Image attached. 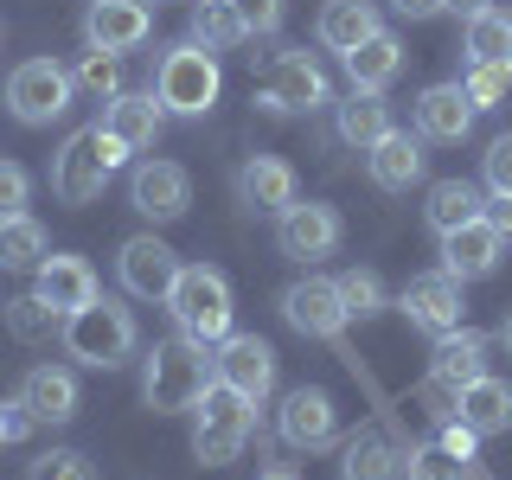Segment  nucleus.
Segmentation results:
<instances>
[{
    "mask_svg": "<svg viewBox=\"0 0 512 480\" xmlns=\"http://www.w3.org/2000/svg\"><path fill=\"white\" fill-rule=\"evenodd\" d=\"M455 416L474 429V436H506V429H512V384L493 378V372H480L474 384H461Z\"/></svg>",
    "mask_w": 512,
    "mask_h": 480,
    "instance_id": "23",
    "label": "nucleus"
},
{
    "mask_svg": "<svg viewBox=\"0 0 512 480\" xmlns=\"http://www.w3.org/2000/svg\"><path fill=\"white\" fill-rule=\"evenodd\" d=\"M32 276H39L32 295H39L45 308H58V314H77V308H90V301L103 295V282H96V269L84 263V256H45Z\"/></svg>",
    "mask_w": 512,
    "mask_h": 480,
    "instance_id": "17",
    "label": "nucleus"
},
{
    "mask_svg": "<svg viewBox=\"0 0 512 480\" xmlns=\"http://www.w3.org/2000/svg\"><path fill=\"white\" fill-rule=\"evenodd\" d=\"M167 308H173V327H180L186 340L218 346L224 333H231V282H224L218 269H205V263H192V269L180 263V282H173Z\"/></svg>",
    "mask_w": 512,
    "mask_h": 480,
    "instance_id": "5",
    "label": "nucleus"
},
{
    "mask_svg": "<svg viewBox=\"0 0 512 480\" xmlns=\"http://www.w3.org/2000/svg\"><path fill=\"white\" fill-rule=\"evenodd\" d=\"M160 122H167V109H160L154 90H122V96H109V116H103V128L122 141L128 154H135V148H154Z\"/></svg>",
    "mask_w": 512,
    "mask_h": 480,
    "instance_id": "22",
    "label": "nucleus"
},
{
    "mask_svg": "<svg viewBox=\"0 0 512 480\" xmlns=\"http://www.w3.org/2000/svg\"><path fill=\"white\" fill-rule=\"evenodd\" d=\"M480 212H487V199H480V186H468V180H436V186H429V205H423V218H429L436 237L474 224Z\"/></svg>",
    "mask_w": 512,
    "mask_h": 480,
    "instance_id": "30",
    "label": "nucleus"
},
{
    "mask_svg": "<svg viewBox=\"0 0 512 480\" xmlns=\"http://www.w3.org/2000/svg\"><path fill=\"white\" fill-rule=\"evenodd\" d=\"M423 135H384L378 148H365V167H372V186H384V192H410L416 180H423Z\"/></svg>",
    "mask_w": 512,
    "mask_h": 480,
    "instance_id": "24",
    "label": "nucleus"
},
{
    "mask_svg": "<svg viewBox=\"0 0 512 480\" xmlns=\"http://www.w3.org/2000/svg\"><path fill=\"white\" fill-rule=\"evenodd\" d=\"M148 26H154V13H148V0H90V13H84V45L90 52H135L141 39H148Z\"/></svg>",
    "mask_w": 512,
    "mask_h": 480,
    "instance_id": "13",
    "label": "nucleus"
},
{
    "mask_svg": "<svg viewBox=\"0 0 512 480\" xmlns=\"http://www.w3.org/2000/svg\"><path fill=\"white\" fill-rule=\"evenodd\" d=\"M199 429H192V455L205 461V468H224V461H237L244 455V442H250V429H256V404L250 397H237L231 384H205V397L199 404Z\"/></svg>",
    "mask_w": 512,
    "mask_h": 480,
    "instance_id": "4",
    "label": "nucleus"
},
{
    "mask_svg": "<svg viewBox=\"0 0 512 480\" xmlns=\"http://www.w3.org/2000/svg\"><path fill=\"white\" fill-rule=\"evenodd\" d=\"M122 160H128V148L109 135L103 122H90V128H77V135L58 148V160H52V192H58L64 205H90V199H103L109 173H116Z\"/></svg>",
    "mask_w": 512,
    "mask_h": 480,
    "instance_id": "2",
    "label": "nucleus"
},
{
    "mask_svg": "<svg viewBox=\"0 0 512 480\" xmlns=\"http://www.w3.org/2000/svg\"><path fill=\"white\" fill-rule=\"evenodd\" d=\"M135 314L116 308V301H103L96 295L90 308H77V314H64V352H71L77 365H90V372H116V365L135 352Z\"/></svg>",
    "mask_w": 512,
    "mask_h": 480,
    "instance_id": "3",
    "label": "nucleus"
},
{
    "mask_svg": "<svg viewBox=\"0 0 512 480\" xmlns=\"http://www.w3.org/2000/svg\"><path fill=\"white\" fill-rule=\"evenodd\" d=\"M282 314H288V327L295 333H308V340H340L346 333V308H340V288L333 282H320V276H308V282H295L282 295Z\"/></svg>",
    "mask_w": 512,
    "mask_h": 480,
    "instance_id": "15",
    "label": "nucleus"
},
{
    "mask_svg": "<svg viewBox=\"0 0 512 480\" xmlns=\"http://www.w3.org/2000/svg\"><path fill=\"white\" fill-rule=\"evenodd\" d=\"M391 135V103H384V90H352L340 103V141H352V148H378V141Z\"/></svg>",
    "mask_w": 512,
    "mask_h": 480,
    "instance_id": "29",
    "label": "nucleus"
},
{
    "mask_svg": "<svg viewBox=\"0 0 512 480\" xmlns=\"http://www.w3.org/2000/svg\"><path fill=\"white\" fill-rule=\"evenodd\" d=\"M237 199L250 205V212H282V205H295V167L276 154H250L244 167H237Z\"/></svg>",
    "mask_w": 512,
    "mask_h": 480,
    "instance_id": "21",
    "label": "nucleus"
},
{
    "mask_svg": "<svg viewBox=\"0 0 512 480\" xmlns=\"http://www.w3.org/2000/svg\"><path fill=\"white\" fill-rule=\"evenodd\" d=\"M461 90H468L474 109H493V103L512 90V71H506V64H474V71L461 77Z\"/></svg>",
    "mask_w": 512,
    "mask_h": 480,
    "instance_id": "38",
    "label": "nucleus"
},
{
    "mask_svg": "<svg viewBox=\"0 0 512 480\" xmlns=\"http://www.w3.org/2000/svg\"><path fill=\"white\" fill-rule=\"evenodd\" d=\"M340 480H404V448L384 436V429H359V436L346 442Z\"/></svg>",
    "mask_w": 512,
    "mask_h": 480,
    "instance_id": "25",
    "label": "nucleus"
},
{
    "mask_svg": "<svg viewBox=\"0 0 512 480\" xmlns=\"http://www.w3.org/2000/svg\"><path fill=\"white\" fill-rule=\"evenodd\" d=\"M192 39H199L205 52H231V45H244L250 32H244L231 0H199V7H192Z\"/></svg>",
    "mask_w": 512,
    "mask_h": 480,
    "instance_id": "32",
    "label": "nucleus"
},
{
    "mask_svg": "<svg viewBox=\"0 0 512 480\" xmlns=\"http://www.w3.org/2000/svg\"><path fill=\"white\" fill-rule=\"evenodd\" d=\"M128 199H135L141 218L173 224L186 212V199H192V180H186V167H173V160H141V167L128 173Z\"/></svg>",
    "mask_w": 512,
    "mask_h": 480,
    "instance_id": "14",
    "label": "nucleus"
},
{
    "mask_svg": "<svg viewBox=\"0 0 512 480\" xmlns=\"http://www.w3.org/2000/svg\"><path fill=\"white\" fill-rule=\"evenodd\" d=\"M276 423H282V442L288 448H327L333 429H340V416H333V397L320 391V384H301V391L282 397Z\"/></svg>",
    "mask_w": 512,
    "mask_h": 480,
    "instance_id": "16",
    "label": "nucleus"
},
{
    "mask_svg": "<svg viewBox=\"0 0 512 480\" xmlns=\"http://www.w3.org/2000/svg\"><path fill=\"white\" fill-rule=\"evenodd\" d=\"M448 7H461V13H480V7H487V0H448Z\"/></svg>",
    "mask_w": 512,
    "mask_h": 480,
    "instance_id": "47",
    "label": "nucleus"
},
{
    "mask_svg": "<svg viewBox=\"0 0 512 480\" xmlns=\"http://www.w3.org/2000/svg\"><path fill=\"white\" fill-rule=\"evenodd\" d=\"M20 404L32 423H71L77 416V378L64 365H32L20 378Z\"/></svg>",
    "mask_w": 512,
    "mask_h": 480,
    "instance_id": "20",
    "label": "nucleus"
},
{
    "mask_svg": "<svg viewBox=\"0 0 512 480\" xmlns=\"http://www.w3.org/2000/svg\"><path fill=\"white\" fill-rule=\"evenodd\" d=\"M26 429H32V416H26L20 397H13V404H0V442H20Z\"/></svg>",
    "mask_w": 512,
    "mask_h": 480,
    "instance_id": "44",
    "label": "nucleus"
},
{
    "mask_svg": "<svg viewBox=\"0 0 512 480\" xmlns=\"http://www.w3.org/2000/svg\"><path fill=\"white\" fill-rule=\"evenodd\" d=\"M212 378L231 384V391L250 397V404H263L269 384H276V352H269V340H256V333H224L218 359H212Z\"/></svg>",
    "mask_w": 512,
    "mask_h": 480,
    "instance_id": "9",
    "label": "nucleus"
},
{
    "mask_svg": "<svg viewBox=\"0 0 512 480\" xmlns=\"http://www.w3.org/2000/svg\"><path fill=\"white\" fill-rule=\"evenodd\" d=\"M500 250H506V237L493 231L487 218H474V224H461V231L442 237V269L461 276V282H480V276L500 269Z\"/></svg>",
    "mask_w": 512,
    "mask_h": 480,
    "instance_id": "18",
    "label": "nucleus"
},
{
    "mask_svg": "<svg viewBox=\"0 0 512 480\" xmlns=\"http://www.w3.org/2000/svg\"><path fill=\"white\" fill-rule=\"evenodd\" d=\"M116 276L135 301H167L173 282H180V256L160 244V237H128L116 250Z\"/></svg>",
    "mask_w": 512,
    "mask_h": 480,
    "instance_id": "10",
    "label": "nucleus"
},
{
    "mask_svg": "<svg viewBox=\"0 0 512 480\" xmlns=\"http://www.w3.org/2000/svg\"><path fill=\"white\" fill-rule=\"evenodd\" d=\"M205 384H212V359H205L199 340L173 333V340H160L148 352V372H141V397H148V410H160V416L192 410L205 397Z\"/></svg>",
    "mask_w": 512,
    "mask_h": 480,
    "instance_id": "1",
    "label": "nucleus"
},
{
    "mask_svg": "<svg viewBox=\"0 0 512 480\" xmlns=\"http://www.w3.org/2000/svg\"><path fill=\"white\" fill-rule=\"evenodd\" d=\"M480 173H487V186H493V192H506V199H512V135H500V141L487 148Z\"/></svg>",
    "mask_w": 512,
    "mask_h": 480,
    "instance_id": "42",
    "label": "nucleus"
},
{
    "mask_svg": "<svg viewBox=\"0 0 512 480\" xmlns=\"http://www.w3.org/2000/svg\"><path fill=\"white\" fill-rule=\"evenodd\" d=\"M71 96H77V77L64 71L58 58H26L20 71L7 77V109H13L26 128L58 122L64 109H71Z\"/></svg>",
    "mask_w": 512,
    "mask_h": 480,
    "instance_id": "7",
    "label": "nucleus"
},
{
    "mask_svg": "<svg viewBox=\"0 0 512 480\" xmlns=\"http://www.w3.org/2000/svg\"><path fill=\"white\" fill-rule=\"evenodd\" d=\"M474 128V103L461 84H429L416 96V135L423 141H461Z\"/></svg>",
    "mask_w": 512,
    "mask_h": 480,
    "instance_id": "19",
    "label": "nucleus"
},
{
    "mask_svg": "<svg viewBox=\"0 0 512 480\" xmlns=\"http://www.w3.org/2000/svg\"><path fill=\"white\" fill-rule=\"evenodd\" d=\"M256 480H295V474H288V468H269V474H256Z\"/></svg>",
    "mask_w": 512,
    "mask_h": 480,
    "instance_id": "49",
    "label": "nucleus"
},
{
    "mask_svg": "<svg viewBox=\"0 0 512 480\" xmlns=\"http://www.w3.org/2000/svg\"><path fill=\"white\" fill-rule=\"evenodd\" d=\"M340 64H346L352 90H384L397 71H404V45H397L391 32H372V39H365V45H352V52H346Z\"/></svg>",
    "mask_w": 512,
    "mask_h": 480,
    "instance_id": "28",
    "label": "nucleus"
},
{
    "mask_svg": "<svg viewBox=\"0 0 512 480\" xmlns=\"http://www.w3.org/2000/svg\"><path fill=\"white\" fill-rule=\"evenodd\" d=\"M327 103V77L308 52H276L263 64V109H282V116H308V109Z\"/></svg>",
    "mask_w": 512,
    "mask_h": 480,
    "instance_id": "8",
    "label": "nucleus"
},
{
    "mask_svg": "<svg viewBox=\"0 0 512 480\" xmlns=\"http://www.w3.org/2000/svg\"><path fill=\"white\" fill-rule=\"evenodd\" d=\"M77 90L90 96H122V58L116 52H84V64H77Z\"/></svg>",
    "mask_w": 512,
    "mask_h": 480,
    "instance_id": "37",
    "label": "nucleus"
},
{
    "mask_svg": "<svg viewBox=\"0 0 512 480\" xmlns=\"http://www.w3.org/2000/svg\"><path fill=\"white\" fill-rule=\"evenodd\" d=\"M314 32H320V45L327 52H352V45H365L372 32H384L378 26V13H372V0H327L320 7V20H314Z\"/></svg>",
    "mask_w": 512,
    "mask_h": 480,
    "instance_id": "26",
    "label": "nucleus"
},
{
    "mask_svg": "<svg viewBox=\"0 0 512 480\" xmlns=\"http://www.w3.org/2000/svg\"><path fill=\"white\" fill-rule=\"evenodd\" d=\"M397 13H404V20H436V13L448 7V0H391Z\"/></svg>",
    "mask_w": 512,
    "mask_h": 480,
    "instance_id": "46",
    "label": "nucleus"
},
{
    "mask_svg": "<svg viewBox=\"0 0 512 480\" xmlns=\"http://www.w3.org/2000/svg\"><path fill=\"white\" fill-rule=\"evenodd\" d=\"M7 327H13V340L39 346V340H52V333H64V314L45 308L39 295H20V301H7Z\"/></svg>",
    "mask_w": 512,
    "mask_h": 480,
    "instance_id": "35",
    "label": "nucleus"
},
{
    "mask_svg": "<svg viewBox=\"0 0 512 480\" xmlns=\"http://www.w3.org/2000/svg\"><path fill=\"white\" fill-rule=\"evenodd\" d=\"M333 288H340L346 320H372V314L384 308V282H378V269H346V276H333Z\"/></svg>",
    "mask_w": 512,
    "mask_h": 480,
    "instance_id": "36",
    "label": "nucleus"
},
{
    "mask_svg": "<svg viewBox=\"0 0 512 480\" xmlns=\"http://www.w3.org/2000/svg\"><path fill=\"white\" fill-rule=\"evenodd\" d=\"M436 442H442V448H455V455H468V461H474V442H480V436H474L468 423H461V416H448V423L436 429Z\"/></svg>",
    "mask_w": 512,
    "mask_h": 480,
    "instance_id": "43",
    "label": "nucleus"
},
{
    "mask_svg": "<svg viewBox=\"0 0 512 480\" xmlns=\"http://www.w3.org/2000/svg\"><path fill=\"white\" fill-rule=\"evenodd\" d=\"M26 480H96V474H90V461L77 455V448H52V455L32 461V474H26Z\"/></svg>",
    "mask_w": 512,
    "mask_h": 480,
    "instance_id": "39",
    "label": "nucleus"
},
{
    "mask_svg": "<svg viewBox=\"0 0 512 480\" xmlns=\"http://www.w3.org/2000/svg\"><path fill=\"white\" fill-rule=\"evenodd\" d=\"M480 372H487V340L468 327H455V333H442L436 340V359H429V378H442V384H474Z\"/></svg>",
    "mask_w": 512,
    "mask_h": 480,
    "instance_id": "27",
    "label": "nucleus"
},
{
    "mask_svg": "<svg viewBox=\"0 0 512 480\" xmlns=\"http://www.w3.org/2000/svg\"><path fill=\"white\" fill-rule=\"evenodd\" d=\"M468 58L474 64H506L512 71V13H500V7L468 13Z\"/></svg>",
    "mask_w": 512,
    "mask_h": 480,
    "instance_id": "31",
    "label": "nucleus"
},
{
    "mask_svg": "<svg viewBox=\"0 0 512 480\" xmlns=\"http://www.w3.org/2000/svg\"><path fill=\"white\" fill-rule=\"evenodd\" d=\"M26 199H32V180H26V167L0 160V218H20V212H26Z\"/></svg>",
    "mask_w": 512,
    "mask_h": 480,
    "instance_id": "40",
    "label": "nucleus"
},
{
    "mask_svg": "<svg viewBox=\"0 0 512 480\" xmlns=\"http://www.w3.org/2000/svg\"><path fill=\"white\" fill-rule=\"evenodd\" d=\"M237 20H244V32L256 39V32H276L282 26V0H231Z\"/></svg>",
    "mask_w": 512,
    "mask_h": 480,
    "instance_id": "41",
    "label": "nucleus"
},
{
    "mask_svg": "<svg viewBox=\"0 0 512 480\" xmlns=\"http://www.w3.org/2000/svg\"><path fill=\"white\" fill-rule=\"evenodd\" d=\"M45 263V231L39 218H0V269H39Z\"/></svg>",
    "mask_w": 512,
    "mask_h": 480,
    "instance_id": "33",
    "label": "nucleus"
},
{
    "mask_svg": "<svg viewBox=\"0 0 512 480\" xmlns=\"http://www.w3.org/2000/svg\"><path fill=\"white\" fill-rule=\"evenodd\" d=\"M397 308L410 314V327L423 333H455L461 314H468V301H461V276H448V269H429V276H416L404 295H397Z\"/></svg>",
    "mask_w": 512,
    "mask_h": 480,
    "instance_id": "11",
    "label": "nucleus"
},
{
    "mask_svg": "<svg viewBox=\"0 0 512 480\" xmlns=\"http://www.w3.org/2000/svg\"><path fill=\"white\" fill-rule=\"evenodd\" d=\"M276 244H282V256H301V263L333 256V250H340V212H333V205H320V199L282 205V212H276Z\"/></svg>",
    "mask_w": 512,
    "mask_h": 480,
    "instance_id": "12",
    "label": "nucleus"
},
{
    "mask_svg": "<svg viewBox=\"0 0 512 480\" xmlns=\"http://www.w3.org/2000/svg\"><path fill=\"white\" fill-rule=\"evenodd\" d=\"M404 474L410 480H474V461L455 455V448H442V442H423V448L404 455Z\"/></svg>",
    "mask_w": 512,
    "mask_h": 480,
    "instance_id": "34",
    "label": "nucleus"
},
{
    "mask_svg": "<svg viewBox=\"0 0 512 480\" xmlns=\"http://www.w3.org/2000/svg\"><path fill=\"white\" fill-rule=\"evenodd\" d=\"M480 218H487V224H493L500 237H512V199H506V192H493V205H487Z\"/></svg>",
    "mask_w": 512,
    "mask_h": 480,
    "instance_id": "45",
    "label": "nucleus"
},
{
    "mask_svg": "<svg viewBox=\"0 0 512 480\" xmlns=\"http://www.w3.org/2000/svg\"><path fill=\"white\" fill-rule=\"evenodd\" d=\"M500 346H506V352H512V314H506V320H500Z\"/></svg>",
    "mask_w": 512,
    "mask_h": 480,
    "instance_id": "48",
    "label": "nucleus"
},
{
    "mask_svg": "<svg viewBox=\"0 0 512 480\" xmlns=\"http://www.w3.org/2000/svg\"><path fill=\"white\" fill-rule=\"evenodd\" d=\"M154 96L167 116H205L218 103V58L199 39H180L154 71Z\"/></svg>",
    "mask_w": 512,
    "mask_h": 480,
    "instance_id": "6",
    "label": "nucleus"
}]
</instances>
